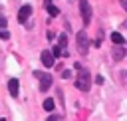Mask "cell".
I'll use <instances>...</instances> for the list:
<instances>
[{
    "mask_svg": "<svg viewBox=\"0 0 127 121\" xmlns=\"http://www.w3.org/2000/svg\"><path fill=\"white\" fill-rule=\"evenodd\" d=\"M75 69H77L75 87H77V89H81V91H89V87H91V75H89V71H87L79 61H75Z\"/></svg>",
    "mask_w": 127,
    "mask_h": 121,
    "instance_id": "6da1fadb",
    "label": "cell"
},
{
    "mask_svg": "<svg viewBox=\"0 0 127 121\" xmlns=\"http://www.w3.org/2000/svg\"><path fill=\"white\" fill-rule=\"evenodd\" d=\"M75 44H77V52L79 56H87V50H89V38H87V32L85 30H79L77 36H75Z\"/></svg>",
    "mask_w": 127,
    "mask_h": 121,
    "instance_id": "7a4b0ae2",
    "label": "cell"
},
{
    "mask_svg": "<svg viewBox=\"0 0 127 121\" xmlns=\"http://www.w3.org/2000/svg\"><path fill=\"white\" fill-rule=\"evenodd\" d=\"M79 12H81V20H83V24L87 26V24L91 22V6H89L87 0H79Z\"/></svg>",
    "mask_w": 127,
    "mask_h": 121,
    "instance_id": "3957f363",
    "label": "cell"
},
{
    "mask_svg": "<svg viewBox=\"0 0 127 121\" xmlns=\"http://www.w3.org/2000/svg\"><path fill=\"white\" fill-rule=\"evenodd\" d=\"M34 75L40 79V91H48V89L52 87V81H54V79H52L50 73H40V71H36Z\"/></svg>",
    "mask_w": 127,
    "mask_h": 121,
    "instance_id": "277c9868",
    "label": "cell"
},
{
    "mask_svg": "<svg viewBox=\"0 0 127 121\" xmlns=\"http://www.w3.org/2000/svg\"><path fill=\"white\" fill-rule=\"evenodd\" d=\"M30 14H32V6H30V4H24V6L18 10V22L24 24V22L30 18Z\"/></svg>",
    "mask_w": 127,
    "mask_h": 121,
    "instance_id": "5b68a950",
    "label": "cell"
},
{
    "mask_svg": "<svg viewBox=\"0 0 127 121\" xmlns=\"http://www.w3.org/2000/svg\"><path fill=\"white\" fill-rule=\"evenodd\" d=\"M111 54H113V60H115V61H121V60L125 58V48H123L121 44H115Z\"/></svg>",
    "mask_w": 127,
    "mask_h": 121,
    "instance_id": "8992f818",
    "label": "cell"
},
{
    "mask_svg": "<svg viewBox=\"0 0 127 121\" xmlns=\"http://www.w3.org/2000/svg\"><path fill=\"white\" fill-rule=\"evenodd\" d=\"M54 61H56L54 54H52V52H48V50H44V52H42V63H44L46 67H52V65H54Z\"/></svg>",
    "mask_w": 127,
    "mask_h": 121,
    "instance_id": "52a82bcc",
    "label": "cell"
},
{
    "mask_svg": "<svg viewBox=\"0 0 127 121\" xmlns=\"http://www.w3.org/2000/svg\"><path fill=\"white\" fill-rule=\"evenodd\" d=\"M18 89H20L18 79H16V77H10V79H8V91H10V95H12V97H18Z\"/></svg>",
    "mask_w": 127,
    "mask_h": 121,
    "instance_id": "ba28073f",
    "label": "cell"
},
{
    "mask_svg": "<svg viewBox=\"0 0 127 121\" xmlns=\"http://www.w3.org/2000/svg\"><path fill=\"white\" fill-rule=\"evenodd\" d=\"M111 42H113V44H121V46H123V44H125V38H123L119 32H113V34H111Z\"/></svg>",
    "mask_w": 127,
    "mask_h": 121,
    "instance_id": "9c48e42d",
    "label": "cell"
},
{
    "mask_svg": "<svg viewBox=\"0 0 127 121\" xmlns=\"http://www.w3.org/2000/svg\"><path fill=\"white\" fill-rule=\"evenodd\" d=\"M54 107H56L54 99H50V97H48V99L44 101V109H46V111H54Z\"/></svg>",
    "mask_w": 127,
    "mask_h": 121,
    "instance_id": "30bf717a",
    "label": "cell"
},
{
    "mask_svg": "<svg viewBox=\"0 0 127 121\" xmlns=\"http://www.w3.org/2000/svg\"><path fill=\"white\" fill-rule=\"evenodd\" d=\"M48 12H50V16H54V18H56V16L60 14V10H58V6H54V4H50V6H48Z\"/></svg>",
    "mask_w": 127,
    "mask_h": 121,
    "instance_id": "8fae6325",
    "label": "cell"
},
{
    "mask_svg": "<svg viewBox=\"0 0 127 121\" xmlns=\"http://www.w3.org/2000/svg\"><path fill=\"white\" fill-rule=\"evenodd\" d=\"M58 44H60V48H65V46H67V36H65V34H62V36H60V40H58Z\"/></svg>",
    "mask_w": 127,
    "mask_h": 121,
    "instance_id": "7c38bea8",
    "label": "cell"
},
{
    "mask_svg": "<svg viewBox=\"0 0 127 121\" xmlns=\"http://www.w3.org/2000/svg\"><path fill=\"white\" fill-rule=\"evenodd\" d=\"M52 54H54V58H60V56H62V48H60V46H54V48H52Z\"/></svg>",
    "mask_w": 127,
    "mask_h": 121,
    "instance_id": "4fadbf2b",
    "label": "cell"
},
{
    "mask_svg": "<svg viewBox=\"0 0 127 121\" xmlns=\"http://www.w3.org/2000/svg\"><path fill=\"white\" fill-rule=\"evenodd\" d=\"M62 77H64V79H69V77H71V71H69V69H64V71H62Z\"/></svg>",
    "mask_w": 127,
    "mask_h": 121,
    "instance_id": "5bb4252c",
    "label": "cell"
},
{
    "mask_svg": "<svg viewBox=\"0 0 127 121\" xmlns=\"http://www.w3.org/2000/svg\"><path fill=\"white\" fill-rule=\"evenodd\" d=\"M95 83L101 85V83H103V75H95Z\"/></svg>",
    "mask_w": 127,
    "mask_h": 121,
    "instance_id": "9a60e30c",
    "label": "cell"
},
{
    "mask_svg": "<svg viewBox=\"0 0 127 121\" xmlns=\"http://www.w3.org/2000/svg\"><path fill=\"white\" fill-rule=\"evenodd\" d=\"M0 28H6V18L0 16Z\"/></svg>",
    "mask_w": 127,
    "mask_h": 121,
    "instance_id": "2e32d148",
    "label": "cell"
},
{
    "mask_svg": "<svg viewBox=\"0 0 127 121\" xmlns=\"http://www.w3.org/2000/svg\"><path fill=\"white\" fill-rule=\"evenodd\" d=\"M58 119H60V117H58V115H50V117H48V119H46V121H58Z\"/></svg>",
    "mask_w": 127,
    "mask_h": 121,
    "instance_id": "e0dca14e",
    "label": "cell"
},
{
    "mask_svg": "<svg viewBox=\"0 0 127 121\" xmlns=\"http://www.w3.org/2000/svg\"><path fill=\"white\" fill-rule=\"evenodd\" d=\"M121 6H123V10L127 12V0H121Z\"/></svg>",
    "mask_w": 127,
    "mask_h": 121,
    "instance_id": "ac0fdd59",
    "label": "cell"
},
{
    "mask_svg": "<svg viewBox=\"0 0 127 121\" xmlns=\"http://www.w3.org/2000/svg\"><path fill=\"white\" fill-rule=\"evenodd\" d=\"M44 4H46V8H48V6L52 4V0H44Z\"/></svg>",
    "mask_w": 127,
    "mask_h": 121,
    "instance_id": "d6986e66",
    "label": "cell"
}]
</instances>
